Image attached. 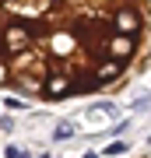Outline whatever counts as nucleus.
Listing matches in <instances>:
<instances>
[{"instance_id": "nucleus-1", "label": "nucleus", "mask_w": 151, "mask_h": 158, "mask_svg": "<svg viewBox=\"0 0 151 158\" xmlns=\"http://www.w3.org/2000/svg\"><path fill=\"white\" fill-rule=\"evenodd\" d=\"M148 49V0H0V88L70 102L120 88Z\"/></svg>"}]
</instances>
